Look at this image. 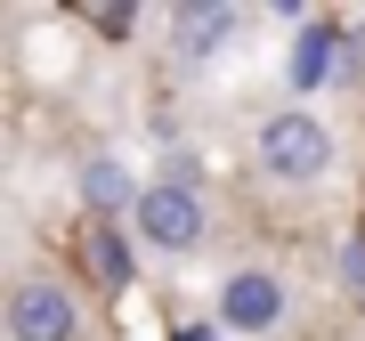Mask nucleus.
<instances>
[{
	"mask_svg": "<svg viewBox=\"0 0 365 341\" xmlns=\"http://www.w3.org/2000/svg\"><path fill=\"white\" fill-rule=\"evenodd\" d=\"M333 155H341V146H333V122L309 114V106H284V114H268L260 131H252V163H260L276 187H309V179H325Z\"/></svg>",
	"mask_w": 365,
	"mask_h": 341,
	"instance_id": "1",
	"label": "nucleus"
},
{
	"mask_svg": "<svg viewBox=\"0 0 365 341\" xmlns=\"http://www.w3.org/2000/svg\"><path fill=\"white\" fill-rule=\"evenodd\" d=\"M138 244L146 252H203L211 236V203H203V179H187V170H170V179H146V195L130 211Z\"/></svg>",
	"mask_w": 365,
	"mask_h": 341,
	"instance_id": "2",
	"label": "nucleus"
},
{
	"mask_svg": "<svg viewBox=\"0 0 365 341\" xmlns=\"http://www.w3.org/2000/svg\"><path fill=\"white\" fill-rule=\"evenodd\" d=\"M0 325H9V341H90V317L57 276H16Z\"/></svg>",
	"mask_w": 365,
	"mask_h": 341,
	"instance_id": "3",
	"label": "nucleus"
},
{
	"mask_svg": "<svg viewBox=\"0 0 365 341\" xmlns=\"http://www.w3.org/2000/svg\"><path fill=\"white\" fill-rule=\"evenodd\" d=\"M284 309H292V292H284L276 268H235L227 285H220V301H211V317H220L227 333H252V341L284 325Z\"/></svg>",
	"mask_w": 365,
	"mask_h": 341,
	"instance_id": "4",
	"label": "nucleus"
},
{
	"mask_svg": "<svg viewBox=\"0 0 365 341\" xmlns=\"http://www.w3.org/2000/svg\"><path fill=\"white\" fill-rule=\"evenodd\" d=\"M244 25V16L235 9H220V0H203V9H179L170 16V49L187 57V66H211V57H220V41Z\"/></svg>",
	"mask_w": 365,
	"mask_h": 341,
	"instance_id": "5",
	"label": "nucleus"
},
{
	"mask_svg": "<svg viewBox=\"0 0 365 341\" xmlns=\"http://www.w3.org/2000/svg\"><path fill=\"white\" fill-rule=\"evenodd\" d=\"M138 195H146V179H130V163H114V155H90L81 163V203L90 211H138Z\"/></svg>",
	"mask_w": 365,
	"mask_h": 341,
	"instance_id": "6",
	"label": "nucleus"
},
{
	"mask_svg": "<svg viewBox=\"0 0 365 341\" xmlns=\"http://www.w3.org/2000/svg\"><path fill=\"white\" fill-rule=\"evenodd\" d=\"M284 73H292V90H325V81L341 73V33H333V25H300Z\"/></svg>",
	"mask_w": 365,
	"mask_h": 341,
	"instance_id": "7",
	"label": "nucleus"
},
{
	"mask_svg": "<svg viewBox=\"0 0 365 341\" xmlns=\"http://www.w3.org/2000/svg\"><path fill=\"white\" fill-rule=\"evenodd\" d=\"M90 252H98V276H106V285H122V276H130V252H122V236H98Z\"/></svg>",
	"mask_w": 365,
	"mask_h": 341,
	"instance_id": "8",
	"label": "nucleus"
},
{
	"mask_svg": "<svg viewBox=\"0 0 365 341\" xmlns=\"http://www.w3.org/2000/svg\"><path fill=\"white\" fill-rule=\"evenodd\" d=\"M341 285L365 301V236H349V244H341Z\"/></svg>",
	"mask_w": 365,
	"mask_h": 341,
	"instance_id": "9",
	"label": "nucleus"
},
{
	"mask_svg": "<svg viewBox=\"0 0 365 341\" xmlns=\"http://www.w3.org/2000/svg\"><path fill=\"white\" fill-rule=\"evenodd\" d=\"M357 309H365V301H357Z\"/></svg>",
	"mask_w": 365,
	"mask_h": 341,
	"instance_id": "10",
	"label": "nucleus"
}]
</instances>
